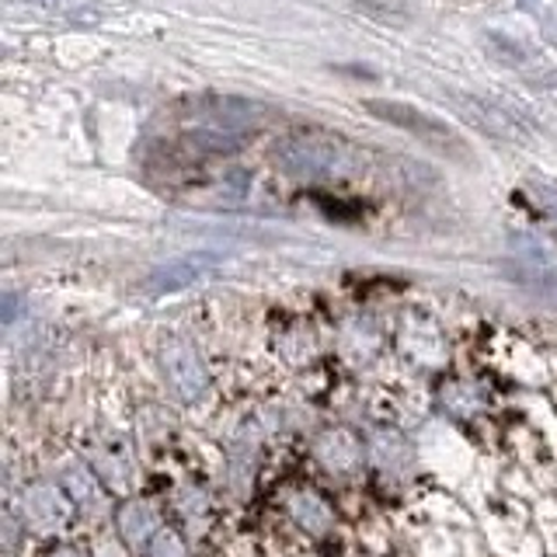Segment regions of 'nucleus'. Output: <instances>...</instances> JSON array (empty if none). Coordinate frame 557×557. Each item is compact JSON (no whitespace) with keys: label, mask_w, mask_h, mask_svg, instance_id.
<instances>
[{"label":"nucleus","mask_w":557,"mask_h":557,"mask_svg":"<svg viewBox=\"0 0 557 557\" xmlns=\"http://www.w3.org/2000/svg\"><path fill=\"white\" fill-rule=\"evenodd\" d=\"M362 109L370 112L373 119H380L383 126H391V129H400V133L414 136L418 144H425L429 150L449 157V161H460V164L470 161L467 139H463L457 129H453L446 119L432 115V112H425V109H418V104H411V101L370 98V101H362Z\"/></svg>","instance_id":"nucleus-1"},{"label":"nucleus","mask_w":557,"mask_h":557,"mask_svg":"<svg viewBox=\"0 0 557 557\" xmlns=\"http://www.w3.org/2000/svg\"><path fill=\"white\" fill-rule=\"evenodd\" d=\"M22 509H25V522H28L32 530L49 533V530H57V527H63V522H66L70 505L63 502V495L57 492V487L39 484V487H32V492L25 495Z\"/></svg>","instance_id":"nucleus-2"},{"label":"nucleus","mask_w":557,"mask_h":557,"mask_svg":"<svg viewBox=\"0 0 557 557\" xmlns=\"http://www.w3.org/2000/svg\"><path fill=\"white\" fill-rule=\"evenodd\" d=\"M484 39L492 42V46H487V49H492V57H498V60H502L505 66H509L512 74H519V77H527V81H530V77H536V74H533V66L547 70V66H544V60H540V57H533V52H530L527 46L512 42L509 35L487 32Z\"/></svg>","instance_id":"nucleus-3"},{"label":"nucleus","mask_w":557,"mask_h":557,"mask_svg":"<svg viewBox=\"0 0 557 557\" xmlns=\"http://www.w3.org/2000/svg\"><path fill=\"white\" fill-rule=\"evenodd\" d=\"M505 275L519 283L522 289H530L533 296L547 304H557V269H544V265H530V261H512L505 265Z\"/></svg>","instance_id":"nucleus-4"},{"label":"nucleus","mask_w":557,"mask_h":557,"mask_svg":"<svg viewBox=\"0 0 557 557\" xmlns=\"http://www.w3.org/2000/svg\"><path fill=\"white\" fill-rule=\"evenodd\" d=\"M119 530H122V536H126L133 547H139L157 530L153 505L150 502H129L126 509L119 512Z\"/></svg>","instance_id":"nucleus-5"},{"label":"nucleus","mask_w":557,"mask_h":557,"mask_svg":"<svg viewBox=\"0 0 557 557\" xmlns=\"http://www.w3.org/2000/svg\"><path fill=\"white\" fill-rule=\"evenodd\" d=\"M293 516L304 530L310 533H324L331 530V509L318 498V495H296L293 498Z\"/></svg>","instance_id":"nucleus-6"},{"label":"nucleus","mask_w":557,"mask_h":557,"mask_svg":"<svg viewBox=\"0 0 557 557\" xmlns=\"http://www.w3.org/2000/svg\"><path fill=\"white\" fill-rule=\"evenodd\" d=\"M168 373H171V380H174V387H178L185 397H196V394H199V387H202V373H199L196 359H191L188 352L171 356Z\"/></svg>","instance_id":"nucleus-7"},{"label":"nucleus","mask_w":557,"mask_h":557,"mask_svg":"<svg viewBox=\"0 0 557 557\" xmlns=\"http://www.w3.org/2000/svg\"><path fill=\"white\" fill-rule=\"evenodd\" d=\"M66 487H70V495H74V502L87 505V509H98L101 492H98V484H95L91 474H87V470H70V474H66Z\"/></svg>","instance_id":"nucleus-8"},{"label":"nucleus","mask_w":557,"mask_h":557,"mask_svg":"<svg viewBox=\"0 0 557 557\" xmlns=\"http://www.w3.org/2000/svg\"><path fill=\"white\" fill-rule=\"evenodd\" d=\"M153 557H185V547H182V540L174 536V533H157L153 540Z\"/></svg>","instance_id":"nucleus-9"},{"label":"nucleus","mask_w":557,"mask_h":557,"mask_svg":"<svg viewBox=\"0 0 557 557\" xmlns=\"http://www.w3.org/2000/svg\"><path fill=\"white\" fill-rule=\"evenodd\" d=\"M52 557H81V554H74V550H60V554H52Z\"/></svg>","instance_id":"nucleus-10"}]
</instances>
